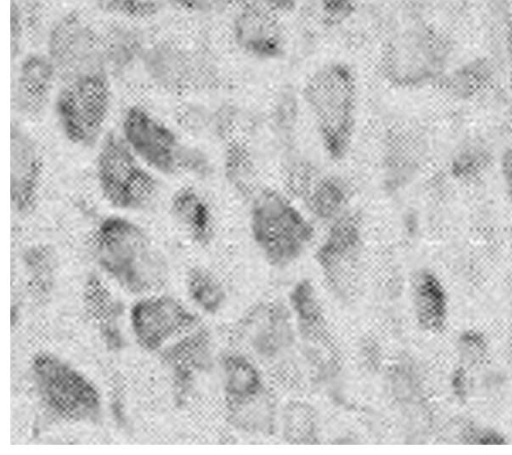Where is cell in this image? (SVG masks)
I'll return each mask as SVG.
<instances>
[{"label": "cell", "instance_id": "2", "mask_svg": "<svg viewBox=\"0 0 512 455\" xmlns=\"http://www.w3.org/2000/svg\"><path fill=\"white\" fill-rule=\"evenodd\" d=\"M304 98L328 154L341 158L350 145L356 118L353 72L342 63L322 67L307 81Z\"/></svg>", "mask_w": 512, "mask_h": 455}, {"label": "cell", "instance_id": "4", "mask_svg": "<svg viewBox=\"0 0 512 455\" xmlns=\"http://www.w3.org/2000/svg\"><path fill=\"white\" fill-rule=\"evenodd\" d=\"M250 228L266 261L284 267L297 260L313 238V228L283 195L263 190L253 199Z\"/></svg>", "mask_w": 512, "mask_h": 455}, {"label": "cell", "instance_id": "30", "mask_svg": "<svg viewBox=\"0 0 512 455\" xmlns=\"http://www.w3.org/2000/svg\"><path fill=\"white\" fill-rule=\"evenodd\" d=\"M175 9L192 15H211L224 9L228 0H167Z\"/></svg>", "mask_w": 512, "mask_h": 455}, {"label": "cell", "instance_id": "27", "mask_svg": "<svg viewBox=\"0 0 512 455\" xmlns=\"http://www.w3.org/2000/svg\"><path fill=\"white\" fill-rule=\"evenodd\" d=\"M457 349L462 360L472 364L479 362L486 355L488 342L479 330L467 329L459 335Z\"/></svg>", "mask_w": 512, "mask_h": 455}, {"label": "cell", "instance_id": "31", "mask_svg": "<svg viewBox=\"0 0 512 455\" xmlns=\"http://www.w3.org/2000/svg\"><path fill=\"white\" fill-rule=\"evenodd\" d=\"M21 8L15 2L11 4V51L12 57L17 55L23 40L24 23Z\"/></svg>", "mask_w": 512, "mask_h": 455}, {"label": "cell", "instance_id": "24", "mask_svg": "<svg viewBox=\"0 0 512 455\" xmlns=\"http://www.w3.org/2000/svg\"><path fill=\"white\" fill-rule=\"evenodd\" d=\"M85 304L111 346L121 344L117 326L118 306L106 285L96 277L88 280L84 290Z\"/></svg>", "mask_w": 512, "mask_h": 455}, {"label": "cell", "instance_id": "17", "mask_svg": "<svg viewBox=\"0 0 512 455\" xmlns=\"http://www.w3.org/2000/svg\"><path fill=\"white\" fill-rule=\"evenodd\" d=\"M411 304L420 329L431 334L445 329L449 320V297L442 282L433 273L421 271L414 277Z\"/></svg>", "mask_w": 512, "mask_h": 455}, {"label": "cell", "instance_id": "1", "mask_svg": "<svg viewBox=\"0 0 512 455\" xmlns=\"http://www.w3.org/2000/svg\"><path fill=\"white\" fill-rule=\"evenodd\" d=\"M92 249L102 270L132 293L152 291L166 281L163 255L144 229L127 218L103 219L93 232Z\"/></svg>", "mask_w": 512, "mask_h": 455}, {"label": "cell", "instance_id": "9", "mask_svg": "<svg viewBox=\"0 0 512 455\" xmlns=\"http://www.w3.org/2000/svg\"><path fill=\"white\" fill-rule=\"evenodd\" d=\"M46 54L64 81L81 74L106 70L102 40L80 15L65 14L50 26Z\"/></svg>", "mask_w": 512, "mask_h": 455}, {"label": "cell", "instance_id": "11", "mask_svg": "<svg viewBox=\"0 0 512 455\" xmlns=\"http://www.w3.org/2000/svg\"><path fill=\"white\" fill-rule=\"evenodd\" d=\"M44 159L32 135L18 123L10 132V200L12 210L30 213L37 205L43 183Z\"/></svg>", "mask_w": 512, "mask_h": 455}, {"label": "cell", "instance_id": "32", "mask_svg": "<svg viewBox=\"0 0 512 455\" xmlns=\"http://www.w3.org/2000/svg\"><path fill=\"white\" fill-rule=\"evenodd\" d=\"M318 2L327 15L338 18L347 16L353 10L355 0H318Z\"/></svg>", "mask_w": 512, "mask_h": 455}, {"label": "cell", "instance_id": "19", "mask_svg": "<svg viewBox=\"0 0 512 455\" xmlns=\"http://www.w3.org/2000/svg\"><path fill=\"white\" fill-rule=\"evenodd\" d=\"M221 367L226 406L246 401L267 389L256 366L243 355L224 356Z\"/></svg>", "mask_w": 512, "mask_h": 455}, {"label": "cell", "instance_id": "18", "mask_svg": "<svg viewBox=\"0 0 512 455\" xmlns=\"http://www.w3.org/2000/svg\"><path fill=\"white\" fill-rule=\"evenodd\" d=\"M173 219L199 244L207 243L213 234V214L206 199L191 186L177 189L169 203Z\"/></svg>", "mask_w": 512, "mask_h": 455}, {"label": "cell", "instance_id": "34", "mask_svg": "<svg viewBox=\"0 0 512 455\" xmlns=\"http://www.w3.org/2000/svg\"><path fill=\"white\" fill-rule=\"evenodd\" d=\"M267 7L272 11H287L293 8L295 0H266Z\"/></svg>", "mask_w": 512, "mask_h": 455}, {"label": "cell", "instance_id": "13", "mask_svg": "<svg viewBox=\"0 0 512 455\" xmlns=\"http://www.w3.org/2000/svg\"><path fill=\"white\" fill-rule=\"evenodd\" d=\"M241 335L255 355L274 360L287 354L295 343L290 311L282 303L260 302L240 322Z\"/></svg>", "mask_w": 512, "mask_h": 455}, {"label": "cell", "instance_id": "8", "mask_svg": "<svg viewBox=\"0 0 512 455\" xmlns=\"http://www.w3.org/2000/svg\"><path fill=\"white\" fill-rule=\"evenodd\" d=\"M362 235L355 215L344 213L332 222L316 259L330 291L342 301L353 299L361 276Z\"/></svg>", "mask_w": 512, "mask_h": 455}, {"label": "cell", "instance_id": "10", "mask_svg": "<svg viewBox=\"0 0 512 455\" xmlns=\"http://www.w3.org/2000/svg\"><path fill=\"white\" fill-rule=\"evenodd\" d=\"M307 359L319 373H333L339 363L337 347L327 326L317 292L308 280L299 281L289 294Z\"/></svg>", "mask_w": 512, "mask_h": 455}, {"label": "cell", "instance_id": "7", "mask_svg": "<svg viewBox=\"0 0 512 455\" xmlns=\"http://www.w3.org/2000/svg\"><path fill=\"white\" fill-rule=\"evenodd\" d=\"M31 372L37 393L57 416L70 422L95 420L101 412V396L83 374L58 357L41 353Z\"/></svg>", "mask_w": 512, "mask_h": 455}, {"label": "cell", "instance_id": "22", "mask_svg": "<svg viewBox=\"0 0 512 455\" xmlns=\"http://www.w3.org/2000/svg\"><path fill=\"white\" fill-rule=\"evenodd\" d=\"M302 198L318 219L333 222L344 214L347 189L338 178L316 175Z\"/></svg>", "mask_w": 512, "mask_h": 455}, {"label": "cell", "instance_id": "20", "mask_svg": "<svg viewBox=\"0 0 512 455\" xmlns=\"http://www.w3.org/2000/svg\"><path fill=\"white\" fill-rule=\"evenodd\" d=\"M164 356L179 380H190L194 373L211 364L212 345L209 332L205 328L197 330L172 346Z\"/></svg>", "mask_w": 512, "mask_h": 455}, {"label": "cell", "instance_id": "14", "mask_svg": "<svg viewBox=\"0 0 512 455\" xmlns=\"http://www.w3.org/2000/svg\"><path fill=\"white\" fill-rule=\"evenodd\" d=\"M273 12L256 2L242 5L232 23L233 39L241 50L263 59L283 53L284 34Z\"/></svg>", "mask_w": 512, "mask_h": 455}, {"label": "cell", "instance_id": "6", "mask_svg": "<svg viewBox=\"0 0 512 455\" xmlns=\"http://www.w3.org/2000/svg\"><path fill=\"white\" fill-rule=\"evenodd\" d=\"M112 104L106 70H94L64 82L54 102L58 126L65 138L80 147L95 145L103 134Z\"/></svg>", "mask_w": 512, "mask_h": 455}, {"label": "cell", "instance_id": "21", "mask_svg": "<svg viewBox=\"0 0 512 455\" xmlns=\"http://www.w3.org/2000/svg\"><path fill=\"white\" fill-rule=\"evenodd\" d=\"M226 407L228 418L237 429L256 435L274 433L277 407L268 389L251 399Z\"/></svg>", "mask_w": 512, "mask_h": 455}, {"label": "cell", "instance_id": "16", "mask_svg": "<svg viewBox=\"0 0 512 455\" xmlns=\"http://www.w3.org/2000/svg\"><path fill=\"white\" fill-rule=\"evenodd\" d=\"M149 79L161 88L181 90L192 79V58L173 42L159 41L147 46L141 63Z\"/></svg>", "mask_w": 512, "mask_h": 455}, {"label": "cell", "instance_id": "28", "mask_svg": "<svg viewBox=\"0 0 512 455\" xmlns=\"http://www.w3.org/2000/svg\"><path fill=\"white\" fill-rule=\"evenodd\" d=\"M107 10L126 17H144L157 9L154 0H100Z\"/></svg>", "mask_w": 512, "mask_h": 455}, {"label": "cell", "instance_id": "25", "mask_svg": "<svg viewBox=\"0 0 512 455\" xmlns=\"http://www.w3.org/2000/svg\"><path fill=\"white\" fill-rule=\"evenodd\" d=\"M283 438L293 444H314L318 440L315 410L303 401H292L283 408L281 416Z\"/></svg>", "mask_w": 512, "mask_h": 455}, {"label": "cell", "instance_id": "26", "mask_svg": "<svg viewBox=\"0 0 512 455\" xmlns=\"http://www.w3.org/2000/svg\"><path fill=\"white\" fill-rule=\"evenodd\" d=\"M186 286L191 299L206 313L215 314L223 307L226 300L225 289L207 269L192 268L187 274Z\"/></svg>", "mask_w": 512, "mask_h": 455}, {"label": "cell", "instance_id": "3", "mask_svg": "<svg viewBox=\"0 0 512 455\" xmlns=\"http://www.w3.org/2000/svg\"><path fill=\"white\" fill-rule=\"evenodd\" d=\"M121 137L150 170L165 176L203 175L207 160L197 149L184 144L178 135L146 108L128 107L121 119Z\"/></svg>", "mask_w": 512, "mask_h": 455}, {"label": "cell", "instance_id": "33", "mask_svg": "<svg viewBox=\"0 0 512 455\" xmlns=\"http://www.w3.org/2000/svg\"><path fill=\"white\" fill-rule=\"evenodd\" d=\"M465 374L461 370L455 371L452 376L451 387L453 388V392L457 395H464L467 389V382L465 379Z\"/></svg>", "mask_w": 512, "mask_h": 455}, {"label": "cell", "instance_id": "29", "mask_svg": "<svg viewBox=\"0 0 512 455\" xmlns=\"http://www.w3.org/2000/svg\"><path fill=\"white\" fill-rule=\"evenodd\" d=\"M463 440L476 445H503L506 437L499 431L488 426L470 425L464 429Z\"/></svg>", "mask_w": 512, "mask_h": 455}, {"label": "cell", "instance_id": "15", "mask_svg": "<svg viewBox=\"0 0 512 455\" xmlns=\"http://www.w3.org/2000/svg\"><path fill=\"white\" fill-rule=\"evenodd\" d=\"M58 74L46 53H29L20 61L12 86V104L26 117L46 107Z\"/></svg>", "mask_w": 512, "mask_h": 455}, {"label": "cell", "instance_id": "23", "mask_svg": "<svg viewBox=\"0 0 512 455\" xmlns=\"http://www.w3.org/2000/svg\"><path fill=\"white\" fill-rule=\"evenodd\" d=\"M143 35L135 28L120 26L113 29L106 40H102L104 65L115 70L127 69L140 62L148 46Z\"/></svg>", "mask_w": 512, "mask_h": 455}, {"label": "cell", "instance_id": "5", "mask_svg": "<svg viewBox=\"0 0 512 455\" xmlns=\"http://www.w3.org/2000/svg\"><path fill=\"white\" fill-rule=\"evenodd\" d=\"M94 170L100 194L116 209L144 210L157 196L158 183L152 170L139 160L121 135L103 136Z\"/></svg>", "mask_w": 512, "mask_h": 455}, {"label": "cell", "instance_id": "12", "mask_svg": "<svg viewBox=\"0 0 512 455\" xmlns=\"http://www.w3.org/2000/svg\"><path fill=\"white\" fill-rule=\"evenodd\" d=\"M130 321L138 344L147 351H155L193 326L196 316L170 296H152L134 304Z\"/></svg>", "mask_w": 512, "mask_h": 455}]
</instances>
